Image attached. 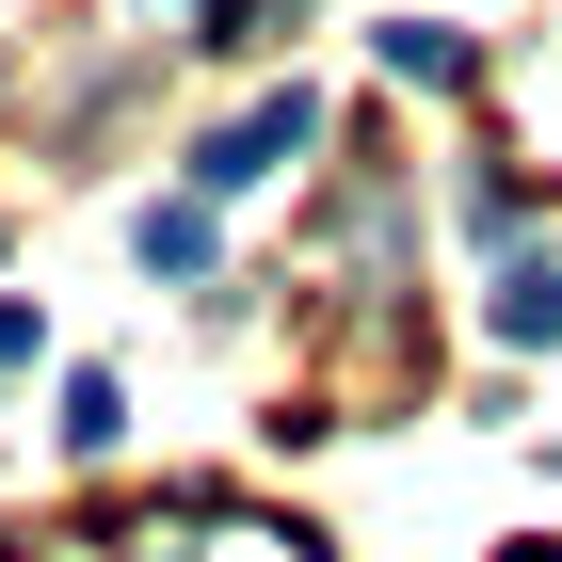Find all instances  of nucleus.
Listing matches in <instances>:
<instances>
[{"instance_id": "f257e3e1", "label": "nucleus", "mask_w": 562, "mask_h": 562, "mask_svg": "<svg viewBox=\"0 0 562 562\" xmlns=\"http://www.w3.org/2000/svg\"><path fill=\"white\" fill-rule=\"evenodd\" d=\"M305 130H322V97H258V113H241V130H210V161H193V177H210V193H258V177L290 161Z\"/></svg>"}, {"instance_id": "f03ea898", "label": "nucleus", "mask_w": 562, "mask_h": 562, "mask_svg": "<svg viewBox=\"0 0 562 562\" xmlns=\"http://www.w3.org/2000/svg\"><path fill=\"white\" fill-rule=\"evenodd\" d=\"M482 322H498L515 353H562V258H515L498 290H482Z\"/></svg>"}, {"instance_id": "7ed1b4c3", "label": "nucleus", "mask_w": 562, "mask_h": 562, "mask_svg": "<svg viewBox=\"0 0 562 562\" xmlns=\"http://www.w3.org/2000/svg\"><path fill=\"white\" fill-rule=\"evenodd\" d=\"M386 65H402V81H467V33H434V16H386Z\"/></svg>"}, {"instance_id": "20e7f679", "label": "nucleus", "mask_w": 562, "mask_h": 562, "mask_svg": "<svg viewBox=\"0 0 562 562\" xmlns=\"http://www.w3.org/2000/svg\"><path fill=\"white\" fill-rule=\"evenodd\" d=\"M113 434H130V386H113V370H81V386H65V450H113Z\"/></svg>"}, {"instance_id": "39448f33", "label": "nucleus", "mask_w": 562, "mask_h": 562, "mask_svg": "<svg viewBox=\"0 0 562 562\" xmlns=\"http://www.w3.org/2000/svg\"><path fill=\"white\" fill-rule=\"evenodd\" d=\"M145 258H161V273H210V210H145Z\"/></svg>"}, {"instance_id": "423d86ee", "label": "nucleus", "mask_w": 562, "mask_h": 562, "mask_svg": "<svg viewBox=\"0 0 562 562\" xmlns=\"http://www.w3.org/2000/svg\"><path fill=\"white\" fill-rule=\"evenodd\" d=\"M0 370H33V305H0Z\"/></svg>"}]
</instances>
